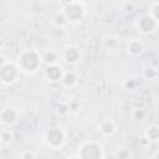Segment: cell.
Listing matches in <instances>:
<instances>
[{
  "mask_svg": "<svg viewBox=\"0 0 159 159\" xmlns=\"http://www.w3.org/2000/svg\"><path fill=\"white\" fill-rule=\"evenodd\" d=\"M17 65L24 71H35L40 65V57L34 51H26L21 56H19Z\"/></svg>",
  "mask_w": 159,
  "mask_h": 159,
  "instance_id": "1",
  "label": "cell"
},
{
  "mask_svg": "<svg viewBox=\"0 0 159 159\" xmlns=\"http://www.w3.org/2000/svg\"><path fill=\"white\" fill-rule=\"evenodd\" d=\"M63 14L67 20L71 21H77L81 19L82 12H83V6L81 2L73 1V2H63Z\"/></svg>",
  "mask_w": 159,
  "mask_h": 159,
  "instance_id": "2",
  "label": "cell"
},
{
  "mask_svg": "<svg viewBox=\"0 0 159 159\" xmlns=\"http://www.w3.org/2000/svg\"><path fill=\"white\" fill-rule=\"evenodd\" d=\"M80 159H101V148L96 143H86L80 149Z\"/></svg>",
  "mask_w": 159,
  "mask_h": 159,
  "instance_id": "3",
  "label": "cell"
},
{
  "mask_svg": "<svg viewBox=\"0 0 159 159\" xmlns=\"http://www.w3.org/2000/svg\"><path fill=\"white\" fill-rule=\"evenodd\" d=\"M138 27L140 29L142 32H145V34L153 32L158 27V21L154 20L149 14H147V15H143L138 20Z\"/></svg>",
  "mask_w": 159,
  "mask_h": 159,
  "instance_id": "4",
  "label": "cell"
},
{
  "mask_svg": "<svg viewBox=\"0 0 159 159\" xmlns=\"http://www.w3.org/2000/svg\"><path fill=\"white\" fill-rule=\"evenodd\" d=\"M16 77V67L11 63H4L0 67V80L2 82L10 83Z\"/></svg>",
  "mask_w": 159,
  "mask_h": 159,
  "instance_id": "5",
  "label": "cell"
},
{
  "mask_svg": "<svg viewBox=\"0 0 159 159\" xmlns=\"http://www.w3.org/2000/svg\"><path fill=\"white\" fill-rule=\"evenodd\" d=\"M46 139L51 145L57 147L63 142V133L57 128H52L46 133Z\"/></svg>",
  "mask_w": 159,
  "mask_h": 159,
  "instance_id": "6",
  "label": "cell"
},
{
  "mask_svg": "<svg viewBox=\"0 0 159 159\" xmlns=\"http://www.w3.org/2000/svg\"><path fill=\"white\" fill-rule=\"evenodd\" d=\"M46 76L50 81H58L62 78V70L56 65H50L46 68Z\"/></svg>",
  "mask_w": 159,
  "mask_h": 159,
  "instance_id": "7",
  "label": "cell"
},
{
  "mask_svg": "<svg viewBox=\"0 0 159 159\" xmlns=\"http://www.w3.org/2000/svg\"><path fill=\"white\" fill-rule=\"evenodd\" d=\"M65 58L70 63H75L80 60V51L76 47H68L65 51Z\"/></svg>",
  "mask_w": 159,
  "mask_h": 159,
  "instance_id": "8",
  "label": "cell"
},
{
  "mask_svg": "<svg viewBox=\"0 0 159 159\" xmlns=\"http://www.w3.org/2000/svg\"><path fill=\"white\" fill-rule=\"evenodd\" d=\"M1 117H2L4 122H6V123H14V122L16 120V113H15L12 109H6V111H4L2 114H1Z\"/></svg>",
  "mask_w": 159,
  "mask_h": 159,
  "instance_id": "9",
  "label": "cell"
},
{
  "mask_svg": "<svg viewBox=\"0 0 159 159\" xmlns=\"http://www.w3.org/2000/svg\"><path fill=\"white\" fill-rule=\"evenodd\" d=\"M142 48H143L142 43H140L139 41H137V40H133V41L129 43V51H130L132 53H139V52L142 51Z\"/></svg>",
  "mask_w": 159,
  "mask_h": 159,
  "instance_id": "10",
  "label": "cell"
},
{
  "mask_svg": "<svg viewBox=\"0 0 159 159\" xmlns=\"http://www.w3.org/2000/svg\"><path fill=\"white\" fill-rule=\"evenodd\" d=\"M61 80L63 81V83H65V84L70 86V84H73V83H75L76 77H75V75H73V73H66Z\"/></svg>",
  "mask_w": 159,
  "mask_h": 159,
  "instance_id": "11",
  "label": "cell"
},
{
  "mask_svg": "<svg viewBox=\"0 0 159 159\" xmlns=\"http://www.w3.org/2000/svg\"><path fill=\"white\" fill-rule=\"evenodd\" d=\"M113 129H114L113 123H112V122H109V120L104 122V123H103V125H102V132H103V133H106V134L112 133V132H113Z\"/></svg>",
  "mask_w": 159,
  "mask_h": 159,
  "instance_id": "12",
  "label": "cell"
},
{
  "mask_svg": "<svg viewBox=\"0 0 159 159\" xmlns=\"http://www.w3.org/2000/svg\"><path fill=\"white\" fill-rule=\"evenodd\" d=\"M56 25H58V26H62V25H65L66 22H67V19H66V16H65V14L62 12V14H58V15H56Z\"/></svg>",
  "mask_w": 159,
  "mask_h": 159,
  "instance_id": "13",
  "label": "cell"
},
{
  "mask_svg": "<svg viewBox=\"0 0 159 159\" xmlns=\"http://www.w3.org/2000/svg\"><path fill=\"white\" fill-rule=\"evenodd\" d=\"M148 137H149V139H152V140H157V138H158V128H157V127L149 128V130H148Z\"/></svg>",
  "mask_w": 159,
  "mask_h": 159,
  "instance_id": "14",
  "label": "cell"
},
{
  "mask_svg": "<svg viewBox=\"0 0 159 159\" xmlns=\"http://www.w3.org/2000/svg\"><path fill=\"white\" fill-rule=\"evenodd\" d=\"M45 60H46V62H48L50 65H53V62L56 61V55H55L53 52H47V53L45 55Z\"/></svg>",
  "mask_w": 159,
  "mask_h": 159,
  "instance_id": "15",
  "label": "cell"
},
{
  "mask_svg": "<svg viewBox=\"0 0 159 159\" xmlns=\"http://www.w3.org/2000/svg\"><path fill=\"white\" fill-rule=\"evenodd\" d=\"M0 138H1V140L2 142H5V143H7V142H10L11 140V134L9 133V132H4V133H1V135H0Z\"/></svg>",
  "mask_w": 159,
  "mask_h": 159,
  "instance_id": "16",
  "label": "cell"
},
{
  "mask_svg": "<svg viewBox=\"0 0 159 159\" xmlns=\"http://www.w3.org/2000/svg\"><path fill=\"white\" fill-rule=\"evenodd\" d=\"M22 159H34V155H32V153L27 152V153H25V154L22 155Z\"/></svg>",
  "mask_w": 159,
  "mask_h": 159,
  "instance_id": "17",
  "label": "cell"
},
{
  "mask_svg": "<svg viewBox=\"0 0 159 159\" xmlns=\"http://www.w3.org/2000/svg\"><path fill=\"white\" fill-rule=\"evenodd\" d=\"M4 63H5V62H4V57H1V56H0V67H1Z\"/></svg>",
  "mask_w": 159,
  "mask_h": 159,
  "instance_id": "18",
  "label": "cell"
},
{
  "mask_svg": "<svg viewBox=\"0 0 159 159\" xmlns=\"http://www.w3.org/2000/svg\"><path fill=\"white\" fill-rule=\"evenodd\" d=\"M1 45H2V41H1V39H0V46H1Z\"/></svg>",
  "mask_w": 159,
  "mask_h": 159,
  "instance_id": "19",
  "label": "cell"
},
{
  "mask_svg": "<svg viewBox=\"0 0 159 159\" xmlns=\"http://www.w3.org/2000/svg\"><path fill=\"white\" fill-rule=\"evenodd\" d=\"M71 159H77V158H71Z\"/></svg>",
  "mask_w": 159,
  "mask_h": 159,
  "instance_id": "20",
  "label": "cell"
}]
</instances>
